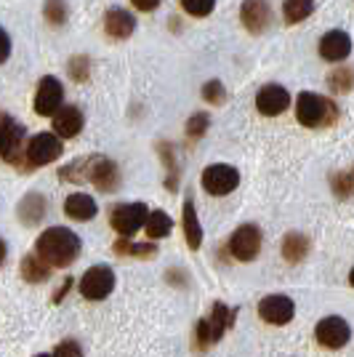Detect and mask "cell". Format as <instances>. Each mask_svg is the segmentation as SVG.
Instances as JSON below:
<instances>
[{
  "label": "cell",
  "instance_id": "13",
  "mask_svg": "<svg viewBox=\"0 0 354 357\" xmlns=\"http://www.w3.org/2000/svg\"><path fill=\"white\" fill-rule=\"evenodd\" d=\"M288 105H291V93L282 89V86H277V83L264 86V89L259 91V96H256V109L261 115H266V118L282 115L288 109Z\"/></svg>",
  "mask_w": 354,
  "mask_h": 357
},
{
  "label": "cell",
  "instance_id": "21",
  "mask_svg": "<svg viewBox=\"0 0 354 357\" xmlns=\"http://www.w3.org/2000/svg\"><path fill=\"white\" fill-rule=\"evenodd\" d=\"M48 267H51V264H45L38 253H30V256L22 259L19 272H22V278H24L27 283H43V280H48Z\"/></svg>",
  "mask_w": 354,
  "mask_h": 357
},
{
  "label": "cell",
  "instance_id": "8",
  "mask_svg": "<svg viewBox=\"0 0 354 357\" xmlns=\"http://www.w3.org/2000/svg\"><path fill=\"white\" fill-rule=\"evenodd\" d=\"M314 339L323 344L325 349H341V347H346V342L352 339V328H349V323L344 317L330 314V317H325V320L317 323Z\"/></svg>",
  "mask_w": 354,
  "mask_h": 357
},
{
  "label": "cell",
  "instance_id": "29",
  "mask_svg": "<svg viewBox=\"0 0 354 357\" xmlns=\"http://www.w3.org/2000/svg\"><path fill=\"white\" fill-rule=\"evenodd\" d=\"M203 99H206L208 105H224V99H226V91L219 80H208L206 86H203Z\"/></svg>",
  "mask_w": 354,
  "mask_h": 357
},
{
  "label": "cell",
  "instance_id": "1",
  "mask_svg": "<svg viewBox=\"0 0 354 357\" xmlns=\"http://www.w3.org/2000/svg\"><path fill=\"white\" fill-rule=\"evenodd\" d=\"M35 253L51 267H70L80 256V238L67 227H51L35 240Z\"/></svg>",
  "mask_w": 354,
  "mask_h": 357
},
{
  "label": "cell",
  "instance_id": "14",
  "mask_svg": "<svg viewBox=\"0 0 354 357\" xmlns=\"http://www.w3.org/2000/svg\"><path fill=\"white\" fill-rule=\"evenodd\" d=\"M240 19H243V24H245L248 32L261 35V32L269 27V22H272L269 3H266V0H245V3H243V11H240Z\"/></svg>",
  "mask_w": 354,
  "mask_h": 357
},
{
  "label": "cell",
  "instance_id": "22",
  "mask_svg": "<svg viewBox=\"0 0 354 357\" xmlns=\"http://www.w3.org/2000/svg\"><path fill=\"white\" fill-rule=\"evenodd\" d=\"M307 253H309V240H307V235H298V232H288L285 235V240H282V256L291 264H298Z\"/></svg>",
  "mask_w": 354,
  "mask_h": 357
},
{
  "label": "cell",
  "instance_id": "23",
  "mask_svg": "<svg viewBox=\"0 0 354 357\" xmlns=\"http://www.w3.org/2000/svg\"><path fill=\"white\" fill-rule=\"evenodd\" d=\"M147 235L149 240H162V238H168L171 235V229H174V222H171V216L165 213V211H152L149 213V222H147Z\"/></svg>",
  "mask_w": 354,
  "mask_h": 357
},
{
  "label": "cell",
  "instance_id": "12",
  "mask_svg": "<svg viewBox=\"0 0 354 357\" xmlns=\"http://www.w3.org/2000/svg\"><path fill=\"white\" fill-rule=\"evenodd\" d=\"M259 314H261V320L269 323V326H285V323L293 320L295 304H293V298L282 296V294H272V296L261 298Z\"/></svg>",
  "mask_w": 354,
  "mask_h": 357
},
{
  "label": "cell",
  "instance_id": "37",
  "mask_svg": "<svg viewBox=\"0 0 354 357\" xmlns=\"http://www.w3.org/2000/svg\"><path fill=\"white\" fill-rule=\"evenodd\" d=\"M35 357H54V355H35Z\"/></svg>",
  "mask_w": 354,
  "mask_h": 357
},
{
  "label": "cell",
  "instance_id": "38",
  "mask_svg": "<svg viewBox=\"0 0 354 357\" xmlns=\"http://www.w3.org/2000/svg\"><path fill=\"white\" fill-rule=\"evenodd\" d=\"M352 176H354V171H352Z\"/></svg>",
  "mask_w": 354,
  "mask_h": 357
},
{
  "label": "cell",
  "instance_id": "26",
  "mask_svg": "<svg viewBox=\"0 0 354 357\" xmlns=\"http://www.w3.org/2000/svg\"><path fill=\"white\" fill-rule=\"evenodd\" d=\"M115 251L128 253V256H139V259H152L157 253V245L155 243H131V240H120L115 245Z\"/></svg>",
  "mask_w": 354,
  "mask_h": 357
},
{
  "label": "cell",
  "instance_id": "32",
  "mask_svg": "<svg viewBox=\"0 0 354 357\" xmlns=\"http://www.w3.org/2000/svg\"><path fill=\"white\" fill-rule=\"evenodd\" d=\"M208 128V115L206 112H197L192 118L187 120V136H192V139H200V136L206 134Z\"/></svg>",
  "mask_w": 354,
  "mask_h": 357
},
{
  "label": "cell",
  "instance_id": "24",
  "mask_svg": "<svg viewBox=\"0 0 354 357\" xmlns=\"http://www.w3.org/2000/svg\"><path fill=\"white\" fill-rule=\"evenodd\" d=\"M311 11H314V0H285V6H282V14H285L288 24L304 22Z\"/></svg>",
  "mask_w": 354,
  "mask_h": 357
},
{
  "label": "cell",
  "instance_id": "18",
  "mask_svg": "<svg viewBox=\"0 0 354 357\" xmlns=\"http://www.w3.org/2000/svg\"><path fill=\"white\" fill-rule=\"evenodd\" d=\"M80 128H83V112H80V107L67 105L54 115V131L61 139H75V136L80 134Z\"/></svg>",
  "mask_w": 354,
  "mask_h": 357
},
{
  "label": "cell",
  "instance_id": "9",
  "mask_svg": "<svg viewBox=\"0 0 354 357\" xmlns=\"http://www.w3.org/2000/svg\"><path fill=\"white\" fill-rule=\"evenodd\" d=\"M61 99H64V89H61L59 77L45 75L35 91V112L40 118H51L61 109Z\"/></svg>",
  "mask_w": 354,
  "mask_h": 357
},
{
  "label": "cell",
  "instance_id": "28",
  "mask_svg": "<svg viewBox=\"0 0 354 357\" xmlns=\"http://www.w3.org/2000/svg\"><path fill=\"white\" fill-rule=\"evenodd\" d=\"M43 14L51 24H64L70 11H67V3H64V0H45Z\"/></svg>",
  "mask_w": 354,
  "mask_h": 357
},
{
  "label": "cell",
  "instance_id": "16",
  "mask_svg": "<svg viewBox=\"0 0 354 357\" xmlns=\"http://www.w3.org/2000/svg\"><path fill=\"white\" fill-rule=\"evenodd\" d=\"M3 160L11 165H22V139H24V126L11 120V115H3Z\"/></svg>",
  "mask_w": 354,
  "mask_h": 357
},
{
  "label": "cell",
  "instance_id": "34",
  "mask_svg": "<svg viewBox=\"0 0 354 357\" xmlns=\"http://www.w3.org/2000/svg\"><path fill=\"white\" fill-rule=\"evenodd\" d=\"M54 357H83V349H80V344L77 342L67 339V342H61L59 347H56Z\"/></svg>",
  "mask_w": 354,
  "mask_h": 357
},
{
  "label": "cell",
  "instance_id": "2",
  "mask_svg": "<svg viewBox=\"0 0 354 357\" xmlns=\"http://www.w3.org/2000/svg\"><path fill=\"white\" fill-rule=\"evenodd\" d=\"M59 178L61 181H91L102 192H112L118 187V168L112 160L93 155V158H80L67 168H61Z\"/></svg>",
  "mask_w": 354,
  "mask_h": 357
},
{
  "label": "cell",
  "instance_id": "30",
  "mask_svg": "<svg viewBox=\"0 0 354 357\" xmlns=\"http://www.w3.org/2000/svg\"><path fill=\"white\" fill-rule=\"evenodd\" d=\"M181 6L190 16H208L213 11L216 0H181Z\"/></svg>",
  "mask_w": 354,
  "mask_h": 357
},
{
  "label": "cell",
  "instance_id": "19",
  "mask_svg": "<svg viewBox=\"0 0 354 357\" xmlns=\"http://www.w3.org/2000/svg\"><path fill=\"white\" fill-rule=\"evenodd\" d=\"M64 211H67V216H72L75 222H91L96 216V200L86 192H75L67 197Z\"/></svg>",
  "mask_w": 354,
  "mask_h": 357
},
{
  "label": "cell",
  "instance_id": "25",
  "mask_svg": "<svg viewBox=\"0 0 354 357\" xmlns=\"http://www.w3.org/2000/svg\"><path fill=\"white\" fill-rule=\"evenodd\" d=\"M19 216L27 224H35L40 216H45V197H40V195H27L22 200V206H19Z\"/></svg>",
  "mask_w": 354,
  "mask_h": 357
},
{
  "label": "cell",
  "instance_id": "4",
  "mask_svg": "<svg viewBox=\"0 0 354 357\" xmlns=\"http://www.w3.org/2000/svg\"><path fill=\"white\" fill-rule=\"evenodd\" d=\"M235 314L237 312H232L226 304L216 301V304L210 307V312L197 323V347L206 349V347L219 342L224 336V331L235 323Z\"/></svg>",
  "mask_w": 354,
  "mask_h": 357
},
{
  "label": "cell",
  "instance_id": "17",
  "mask_svg": "<svg viewBox=\"0 0 354 357\" xmlns=\"http://www.w3.org/2000/svg\"><path fill=\"white\" fill-rule=\"evenodd\" d=\"M133 30H136V19H133L128 11H123V8H109V11L104 14V32H107L109 38L125 40V38L133 35Z\"/></svg>",
  "mask_w": 354,
  "mask_h": 357
},
{
  "label": "cell",
  "instance_id": "35",
  "mask_svg": "<svg viewBox=\"0 0 354 357\" xmlns=\"http://www.w3.org/2000/svg\"><path fill=\"white\" fill-rule=\"evenodd\" d=\"M131 3L139 11H155V8L160 6V0H131Z\"/></svg>",
  "mask_w": 354,
  "mask_h": 357
},
{
  "label": "cell",
  "instance_id": "20",
  "mask_svg": "<svg viewBox=\"0 0 354 357\" xmlns=\"http://www.w3.org/2000/svg\"><path fill=\"white\" fill-rule=\"evenodd\" d=\"M184 235H187V245L197 251L200 243H203V227L197 222V211H194L192 197L184 200Z\"/></svg>",
  "mask_w": 354,
  "mask_h": 357
},
{
  "label": "cell",
  "instance_id": "15",
  "mask_svg": "<svg viewBox=\"0 0 354 357\" xmlns=\"http://www.w3.org/2000/svg\"><path fill=\"white\" fill-rule=\"evenodd\" d=\"M352 54V38L344 30H330L320 40V56L325 61H344Z\"/></svg>",
  "mask_w": 354,
  "mask_h": 357
},
{
  "label": "cell",
  "instance_id": "36",
  "mask_svg": "<svg viewBox=\"0 0 354 357\" xmlns=\"http://www.w3.org/2000/svg\"><path fill=\"white\" fill-rule=\"evenodd\" d=\"M349 283L354 285V269H352V275H349Z\"/></svg>",
  "mask_w": 354,
  "mask_h": 357
},
{
  "label": "cell",
  "instance_id": "31",
  "mask_svg": "<svg viewBox=\"0 0 354 357\" xmlns=\"http://www.w3.org/2000/svg\"><path fill=\"white\" fill-rule=\"evenodd\" d=\"M330 184H333V192L339 197H349L354 187V176H346V174H333L330 176Z\"/></svg>",
  "mask_w": 354,
  "mask_h": 357
},
{
  "label": "cell",
  "instance_id": "3",
  "mask_svg": "<svg viewBox=\"0 0 354 357\" xmlns=\"http://www.w3.org/2000/svg\"><path fill=\"white\" fill-rule=\"evenodd\" d=\"M295 120L307 128H325L339 120V107L320 93L304 91L298 93V102H295Z\"/></svg>",
  "mask_w": 354,
  "mask_h": 357
},
{
  "label": "cell",
  "instance_id": "33",
  "mask_svg": "<svg viewBox=\"0 0 354 357\" xmlns=\"http://www.w3.org/2000/svg\"><path fill=\"white\" fill-rule=\"evenodd\" d=\"M70 75H72L77 83H83L86 77H88V59H83V56H75L70 61Z\"/></svg>",
  "mask_w": 354,
  "mask_h": 357
},
{
  "label": "cell",
  "instance_id": "6",
  "mask_svg": "<svg viewBox=\"0 0 354 357\" xmlns=\"http://www.w3.org/2000/svg\"><path fill=\"white\" fill-rule=\"evenodd\" d=\"M112 288H115V272L112 267H107V264H96V267H91L83 278H80V294L91 301H102L112 294Z\"/></svg>",
  "mask_w": 354,
  "mask_h": 357
},
{
  "label": "cell",
  "instance_id": "10",
  "mask_svg": "<svg viewBox=\"0 0 354 357\" xmlns=\"http://www.w3.org/2000/svg\"><path fill=\"white\" fill-rule=\"evenodd\" d=\"M229 251L240 261H253L261 251V229L256 224H243L237 227L235 235L229 238Z\"/></svg>",
  "mask_w": 354,
  "mask_h": 357
},
{
  "label": "cell",
  "instance_id": "11",
  "mask_svg": "<svg viewBox=\"0 0 354 357\" xmlns=\"http://www.w3.org/2000/svg\"><path fill=\"white\" fill-rule=\"evenodd\" d=\"M61 155V139L56 134H38L27 144V168L54 163Z\"/></svg>",
  "mask_w": 354,
  "mask_h": 357
},
{
  "label": "cell",
  "instance_id": "27",
  "mask_svg": "<svg viewBox=\"0 0 354 357\" xmlns=\"http://www.w3.org/2000/svg\"><path fill=\"white\" fill-rule=\"evenodd\" d=\"M328 83H330V89L336 91V93H346V91H352V86H354V70L339 67V70L330 73Z\"/></svg>",
  "mask_w": 354,
  "mask_h": 357
},
{
  "label": "cell",
  "instance_id": "7",
  "mask_svg": "<svg viewBox=\"0 0 354 357\" xmlns=\"http://www.w3.org/2000/svg\"><path fill=\"white\" fill-rule=\"evenodd\" d=\"M200 181H203L206 192L216 195V197H224V195L235 192V187L240 184V171L226 163H213L203 171V178H200Z\"/></svg>",
  "mask_w": 354,
  "mask_h": 357
},
{
  "label": "cell",
  "instance_id": "5",
  "mask_svg": "<svg viewBox=\"0 0 354 357\" xmlns=\"http://www.w3.org/2000/svg\"><path fill=\"white\" fill-rule=\"evenodd\" d=\"M109 222H112L115 232H120L123 238H131L133 232H139L141 227H147L149 211L144 203H123V206H118V208L112 211Z\"/></svg>",
  "mask_w": 354,
  "mask_h": 357
}]
</instances>
